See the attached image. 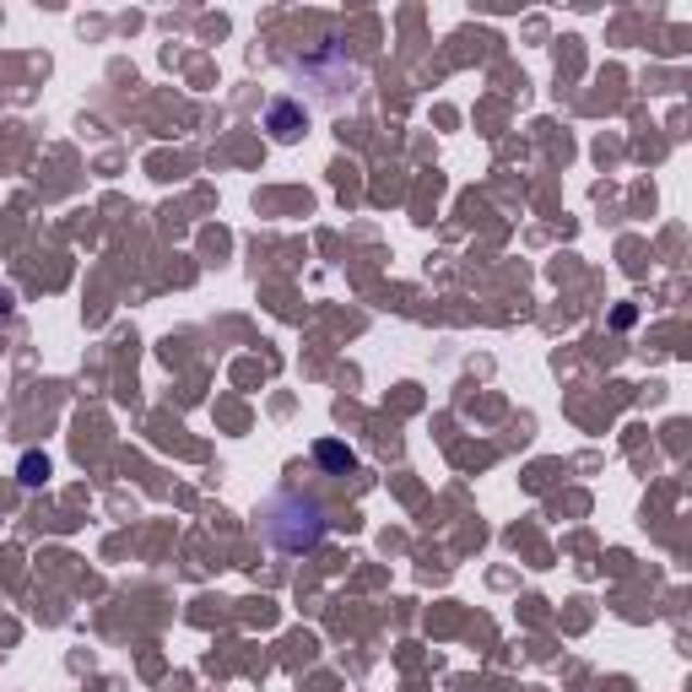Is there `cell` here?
<instances>
[{"mask_svg":"<svg viewBox=\"0 0 692 692\" xmlns=\"http://www.w3.org/2000/svg\"><path fill=\"white\" fill-rule=\"evenodd\" d=\"M325 509L314 503V498H303V493H292V487H281L271 493L266 503H260V536L277 547V553H314L319 542H325Z\"/></svg>","mask_w":692,"mask_h":692,"instance_id":"1","label":"cell"},{"mask_svg":"<svg viewBox=\"0 0 692 692\" xmlns=\"http://www.w3.org/2000/svg\"><path fill=\"white\" fill-rule=\"evenodd\" d=\"M292 65H298V71H303V82H314L325 98H352V93H357V82H363L357 60H352L336 38H325L314 54H298Z\"/></svg>","mask_w":692,"mask_h":692,"instance_id":"2","label":"cell"},{"mask_svg":"<svg viewBox=\"0 0 692 692\" xmlns=\"http://www.w3.org/2000/svg\"><path fill=\"white\" fill-rule=\"evenodd\" d=\"M303 120H308V114H303V104H292V98H271V104H266V131L277 141H292L303 131Z\"/></svg>","mask_w":692,"mask_h":692,"instance_id":"3","label":"cell"},{"mask_svg":"<svg viewBox=\"0 0 692 692\" xmlns=\"http://www.w3.org/2000/svg\"><path fill=\"white\" fill-rule=\"evenodd\" d=\"M314 460L325 465V471H336V476H347L357 460H352V449L347 444H336V438H325V444H314Z\"/></svg>","mask_w":692,"mask_h":692,"instance_id":"4","label":"cell"},{"mask_svg":"<svg viewBox=\"0 0 692 692\" xmlns=\"http://www.w3.org/2000/svg\"><path fill=\"white\" fill-rule=\"evenodd\" d=\"M49 476V460L44 454H22V487H38Z\"/></svg>","mask_w":692,"mask_h":692,"instance_id":"5","label":"cell"},{"mask_svg":"<svg viewBox=\"0 0 692 692\" xmlns=\"http://www.w3.org/2000/svg\"><path fill=\"white\" fill-rule=\"evenodd\" d=\"M0 314H11V292L5 287H0Z\"/></svg>","mask_w":692,"mask_h":692,"instance_id":"6","label":"cell"}]
</instances>
